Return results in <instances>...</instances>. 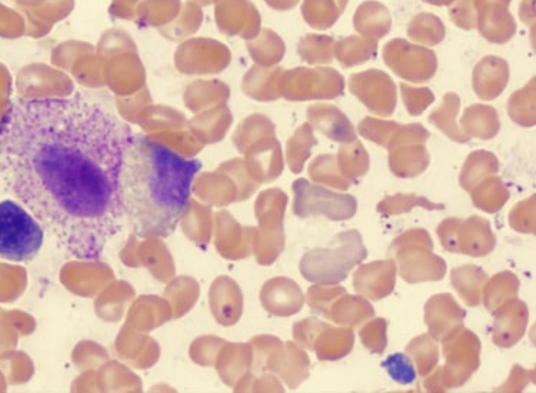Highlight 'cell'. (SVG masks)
<instances>
[{
    "mask_svg": "<svg viewBox=\"0 0 536 393\" xmlns=\"http://www.w3.org/2000/svg\"><path fill=\"white\" fill-rule=\"evenodd\" d=\"M389 169L396 178L411 179L422 175L431 163L425 143H409L389 151Z\"/></svg>",
    "mask_w": 536,
    "mask_h": 393,
    "instance_id": "7402d4cb",
    "label": "cell"
},
{
    "mask_svg": "<svg viewBox=\"0 0 536 393\" xmlns=\"http://www.w3.org/2000/svg\"><path fill=\"white\" fill-rule=\"evenodd\" d=\"M509 65L504 58L489 55L476 63L472 73V88L481 101L491 102L504 93L509 83Z\"/></svg>",
    "mask_w": 536,
    "mask_h": 393,
    "instance_id": "ac0fdd59",
    "label": "cell"
},
{
    "mask_svg": "<svg viewBox=\"0 0 536 393\" xmlns=\"http://www.w3.org/2000/svg\"><path fill=\"white\" fill-rule=\"evenodd\" d=\"M459 126L469 139L476 138L481 141H491L501 131L498 111L484 103H475L466 108Z\"/></svg>",
    "mask_w": 536,
    "mask_h": 393,
    "instance_id": "603a6c76",
    "label": "cell"
},
{
    "mask_svg": "<svg viewBox=\"0 0 536 393\" xmlns=\"http://www.w3.org/2000/svg\"><path fill=\"white\" fill-rule=\"evenodd\" d=\"M384 366L394 381L402 383V385H408V383L415 381L414 363L408 358V355L395 353L391 358L386 359Z\"/></svg>",
    "mask_w": 536,
    "mask_h": 393,
    "instance_id": "f6af8a7d",
    "label": "cell"
},
{
    "mask_svg": "<svg viewBox=\"0 0 536 393\" xmlns=\"http://www.w3.org/2000/svg\"><path fill=\"white\" fill-rule=\"evenodd\" d=\"M494 315L492 341L495 345L508 349L521 342L529 322V309L526 303L518 298L511 299L504 303Z\"/></svg>",
    "mask_w": 536,
    "mask_h": 393,
    "instance_id": "9a60e30c",
    "label": "cell"
},
{
    "mask_svg": "<svg viewBox=\"0 0 536 393\" xmlns=\"http://www.w3.org/2000/svg\"><path fill=\"white\" fill-rule=\"evenodd\" d=\"M132 136L85 93L19 98L0 122V179L62 251L99 262L122 229L119 175Z\"/></svg>",
    "mask_w": 536,
    "mask_h": 393,
    "instance_id": "6da1fadb",
    "label": "cell"
},
{
    "mask_svg": "<svg viewBox=\"0 0 536 393\" xmlns=\"http://www.w3.org/2000/svg\"><path fill=\"white\" fill-rule=\"evenodd\" d=\"M488 279V273L476 265L459 266L451 272L452 286L469 308L481 305Z\"/></svg>",
    "mask_w": 536,
    "mask_h": 393,
    "instance_id": "cb8c5ba5",
    "label": "cell"
},
{
    "mask_svg": "<svg viewBox=\"0 0 536 393\" xmlns=\"http://www.w3.org/2000/svg\"><path fill=\"white\" fill-rule=\"evenodd\" d=\"M306 118L314 131L321 132L329 141L348 143L358 139L354 123L349 121L338 106L331 103H314L306 111Z\"/></svg>",
    "mask_w": 536,
    "mask_h": 393,
    "instance_id": "2e32d148",
    "label": "cell"
},
{
    "mask_svg": "<svg viewBox=\"0 0 536 393\" xmlns=\"http://www.w3.org/2000/svg\"><path fill=\"white\" fill-rule=\"evenodd\" d=\"M535 381V369L521 368L519 365H515L509 373V378L506 379L504 385L495 389V392H522L529 385Z\"/></svg>",
    "mask_w": 536,
    "mask_h": 393,
    "instance_id": "7dc6e473",
    "label": "cell"
},
{
    "mask_svg": "<svg viewBox=\"0 0 536 393\" xmlns=\"http://www.w3.org/2000/svg\"><path fill=\"white\" fill-rule=\"evenodd\" d=\"M378 53V42L361 35L346 36L335 42L334 56L342 68L349 69L372 61Z\"/></svg>",
    "mask_w": 536,
    "mask_h": 393,
    "instance_id": "484cf974",
    "label": "cell"
},
{
    "mask_svg": "<svg viewBox=\"0 0 536 393\" xmlns=\"http://www.w3.org/2000/svg\"><path fill=\"white\" fill-rule=\"evenodd\" d=\"M425 325L428 333L441 342L449 333L464 326L466 312L451 293H438L425 303Z\"/></svg>",
    "mask_w": 536,
    "mask_h": 393,
    "instance_id": "4fadbf2b",
    "label": "cell"
},
{
    "mask_svg": "<svg viewBox=\"0 0 536 393\" xmlns=\"http://www.w3.org/2000/svg\"><path fill=\"white\" fill-rule=\"evenodd\" d=\"M396 263L394 259L364 263L356 269L354 289L358 295L371 301H381L394 292L396 285Z\"/></svg>",
    "mask_w": 536,
    "mask_h": 393,
    "instance_id": "5bb4252c",
    "label": "cell"
},
{
    "mask_svg": "<svg viewBox=\"0 0 536 393\" xmlns=\"http://www.w3.org/2000/svg\"><path fill=\"white\" fill-rule=\"evenodd\" d=\"M481 3H502V5L511 6L512 0H475V5Z\"/></svg>",
    "mask_w": 536,
    "mask_h": 393,
    "instance_id": "f5cc1de1",
    "label": "cell"
},
{
    "mask_svg": "<svg viewBox=\"0 0 536 393\" xmlns=\"http://www.w3.org/2000/svg\"><path fill=\"white\" fill-rule=\"evenodd\" d=\"M422 2L431 6H449L454 0H422Z\"/></svg>",
    "mask_w": 536,
    "mask_h": 393,
    "instance_id": "816d5d0a",
    "label": "cell"
},
{
    "mask_svg": "<svg viewBox=\"0 0 536 393\" xmlns=\"http://www.w3.org/2000/svg\"><path fill=\"white\" fill-rule=\"evenodd\" d=\"M495 246L496 236L488 219L476 215L468 219L456 218L452 253L484 258L494 252Z\"/></svg>",
    "mask_w": 536,
    "mask_h": 393,
    "instance_id": "7c38bea8",
    "label": "cell"
},
{
    "mask_svg": "<svg viewBox=\"0 0 536 393\" xmlns=\"http://www.w3.org/2000/svg\"><path fill=\"white\" fill-rule=\"evenodd\" d=\"M445 365L424 378L426 392L441 393L464 386L481 366L482 345L474 332L462 326L442 339Z\"/></svg>",
    "mask_w": 536,
    "mask_h": 393,
    "instance_id": "277c9868",
    "label": "cell"
},
{
    "mask_svg": "<svg viewBox=\"0 0 536 393\" xmlns=\"http://www.w3.org/2000/svg\"><path fill=\"white\" fill-rule=\"evenodd\" d=\"M406 355L418 371L421 378H425L434 371L439 363V346L429 333L416 336L406 346Z\"/></svg>",
    "mask_w": 536,
    "mask_h": 393,
    "instance_id": "836d02e7",
    "label": "cell"
},
{
    "mask_svg": "<svg viewBox=\"0 0 536 393\" xmlns=\"http://www.w3.org/2000/svg\"><path fill=\"white\" fill-rule=\"evenodd\" d=\"M349 91L358 101L374 115L388 118L394 115L398 103V88L394 79L379 69H368L365 72L349 76Z\"/></svg>",
    "mask_w": 536,
    "mask_h": 393,
    "instance_id": "8fae6325",
    "label": "cell"
},
{
    "mask_svg": "<svg viewBox=\"0 0 536 393\" xmlns=\"http://www.w3.org/2000/svg\"><path fill=\"white\" fill-rule=\"evenodd\" d=\"M309 179L316 185L328 186L336 191L346 192L351 188L352 183L339 172L336 156L331 153L318 155L309 163Z\"/></svg>",
    "mask_w": 536,
    "mask_h": 393,
    "instance_id": "d6a6232c",
    "label": "cell"
},
{
    "mask_svg": "<svg viewBox=\"0 0 536 393\" xmlns=\"http://www.w3.org/2000/svg\"><path fill=\"white\" fill-rule=\"evenodd\" d=\"M362 345L371 353L382 355L388 346V321L384 318L369 319L359 331Z\"/></svg>",
    "mask_w": 536,
    "mask_h": 393,
    "instance_id": "60d3db41",
    "label": "cell"
},
{
    "mask_svg": "<svg viewBox=\"0 0 536 393\" xmlns=\"http://www.w3.org/2000/svg\"><path fill=\"white\" fill-rule=\"evenodd\" d=\"M401 123L395 121H385V119L374 118V116H366L358 125V132L362 138L388 149L389 143L394 138L396 129Z\"/></svg>",
    "mask_w": 536,
    "mask_h": 393,
    "instance_id": "ab89813d",
    "label": "cell"
},
{
    "mask_svg": "<svg viewBox=\"0 0 536 393\" xmlns=\"http://www.w3.org/2000/svg\"><path fill=\"white\" fill-rule=\"evenodd\" d=\"M318 145L314 128L308 122L304 123L295 135L289 139L286 145V159H288L289 168L294 173L304 171L306 162L311 158L312 149Z\"/></svg>",
    "mask_w": 536,
    "mask_h": 393,
    "instance_id": "e575fe53",
    "label": "cell"
},
{
    "mask_svg": "<svg viewBox=\"0 0 536 393\" xmlns=\"http://www.w3.org/2000/svg\"><path fill=\"white\" fill-rule=\"evenodd\" d=\"M429 133L428 129L424 128L421 123H408V125H399L396 129L394 138L389 143L388 151L396 148V146L409 145V143H426L428 141Z\"/></svg>",
    "mask_w": 536,
    "mask_h": 393,
    "instance_id": "bcb514c9",
    "label": "cell"
},
{
    "mask_svg": "<svg viewBox=\"0 0 536 393\" xmlns=\"http://www.w3.org/2000/svg\"><path fill=\"white\" fill-rule=\"evenodd\" d=\"M201 169L198 159L133 135L119 175L123 221L132 233L142 239L171 236L191 206L193 181Z\"/></svg>",
    "mask_w": 536,
    "mask_h": 393,
    "instance_id": "7a4b0ae2",
    "label": "cell"
},
{
    "mask_svg": "<svg viewBox=\"0 0 536 393\" xmlns=\"http://www.w3.org/2000/svg\"><path fill=\"white\" fill-rule=\"evenodd\" d=\"M368 256L358 231H346L335 236L334 246L306 252L301 259L302 276L306 281L321 285H338Z\"/></svg>",
    "mask_w": 536,
    "mask_h": 393,
    "instance_id": "3957f363",
    "label": "cell"
},
{
    "mask_svg": "<svg viewBox=\"0 0 536 393\" xmlns=\"http://www.w3.org/2000/svg\"><path fill=\"white\" fill-rule=\"evenodd\" d=\"M536 79L512 93L508 101V115L511 121L522 128H534L536 123L535 95Z\"/></svg>",
    "mask_w": 536,
    "mask_h": 393,
    "instance_id": "8d00e7d4",
    "label": "cell"
},
{
    "mask_svg": "<svg viewBox=\"0 0 536 393\" xmlns=\"http://www.w3.org/2000/svg\"><path fill=\"white\" fill-rule=\"evenodd\" d=\"M459 109H461V98L454 92L446 93L441 105L429 115L428 121L451 141L468 143L471 139L462 132L461 126L456 122Z\"/></svg>",
    "mask_w": 536,
    "mask_h": 393,
    "instance_id": "4316f807",
    "label": "cell"
},
{
    "mask_svg": "<svg viewBox=\"0 0 536 393\" xmlns=\"http://www.w3.org/2000/svg\"><path fill=\"white\" fill-rule=\"evenodd\" d=\"M499 172L498 158L492 152L475 151L466 158L459 175V185L466 192H471L476 185H479L489 176H494Z\"/></svg>",
    "mask_w": 536,
    "mask_h": 393,
    "instance_id": "f1b7e54d",
    "label": "cell"
},
{
    "mask_svg": "<svg viewBox=\"0 0 536 393\" xmlns=\"http://www.w3.org/2000/svg\"><path fill=\"white\" fill-rule=\"evenodd\" d=\"M335 39L321 33H309L298 43L302 61L311 66H325L335 61Z\"/></svg>",
    "mask_w": 536,
    "mask_h": 393,
    "instance_id": "d590c367",
    "label": "cell"
},
{
    "mask_svg": "<svg viewBox=\"0 0 536 393\" xmlns=\"http://www.w3.org/2000/svg\"><path fill=\"white\" fill-rule=\"evenodd\" d=\"M519 18L525 25L535 28V0H522L519 5Z\"/></svg>",
    "mask_w": 536,
    "mask_h": 393,
    "instance_id": "681fc988",
    "label": "cell"
},
{
    "mask_svg": "<svg viewBox=\"0 0 536 393\" xmlns=\"http://www.w3.org/2000/svg\"><path fill=\"white\" fill-rule=\"evenodd\" d=\"M422 208L425 211H444V203H435L424 198V196L415 195V193H408V195L386 196L376 206V211L385 216L404 215L409 213L412 209Z\"/></svg>",
    "mask_w": 536,
    "mask_h": 393,
    "instance_id": "f35d334b",
    "label": "cell"
},
{
    "mask_svg": "<svg viewBox=\"0 0 536 393\" xmlns=\"http://www.w3.org/2000/svg\"><path fill=\"white\" fill-rule=\"evenodd\" d=\"M295 341L315 352L319 361H339L352 352L355 333L348 326H332L321 319L305 318L294 326Z\"/></svg>",
    "mask_w": 536,
    "mask_h": 393,
    "instance_id": "9c48e42d",
    "label": "cell"
},
{
    "mask_svg": "<svg viewBox=\"0 0 536 393\" xmlns=\"http://www.w3.org/2000/svg\"><path fill=\"white\" fill-rule=\"evenodd\" d=\"M388 256L394 259L401 278L411 285L445 278L446 262L435 255L434 242L425 229H409L402 233L389 246Z\"/></svg>",
    "mask_w": 536,
    "mask_h": 393,
    "instance_id": "5b68a950",
    "label": "cell"
},
{
    "mask_svg": "<svg viewBox=\"0 0 536 393\" xmlns=\"http://www.w3.org/2000/svg\"><path fill=\"white\" fill-rule=\"evenodd\" d=\"M344 92V76L329 66L291 69L282 81V93L288 101H332Z\"/></svg>",
    "mask_w": 536,
    "mask_h": 393,
    "instance_id": "ba28073f",
    "label": "cell"
},
{
    "mask_svg": "<svg viewBox=\"0 0 536 393\" xmlns=\"http://www.w3.org/2000/svg\"><path fill=\"white\" fill-rule=\"evenodd\" d=\"M406 32H408V38L411 39V42L426 46V48L439 45V43L444 42L446 36L445 25L441 18H438L434 13L426 12L414 16L409 22Z\"/></svg>",
    "mask_w": 536,
    "mask_h": 393,
    "instance_id": "1f68e13d",
    "label": "cell"
},
{
    "mask_svg": "<svg viewBox=\"0 0 536 393\" xmlns=\"http://www.w3.org/2000/svg\"><path fill=\"white\" fill-rule=\"evenodd\" d=\"M284 53V42H282L275 33H268V35L263 38V41L255 48V55L258 56L259 59H265V61L268 62L281 61Z\"/></svg>",
    "mask_w": 536,
    "mask_h": 393,
    "instance_id": "c3c4849f",
    "label": "cell"
},
{
    "mask_svg": "<svg viewBox=\"0 0 536 393\" xmlns=\"http://www.w3.org/2000/svg\"><path fill=\"white\" fill-rule=\"evenodd\" d=\"M263 303L268 311L278 316H291L301 311L305 296L298 283L291 279L278 278L266 283L263 292Z\"/></svg>",
    "mask_w": 536,
    "mask_h": 393,
    "instance_id": "ffe728a7",
    "label": "cell"
},
{
    "mask_svg": "<svg viewBox=\"0 0 536 393\" xmlns=\"http://www.w3.org/2000/svg\"><path fill=\"white\" fill-rule=\"evenodd\" d=\"M272 6L276 9H281V11H288V9H294L301 0H268Z\"/></svg>",
    "mask_w": 536,
    "mask_h": 393,
    "instance_id": "f907efd6",
    "label": "cell"
},
{
    "mask_svg": "<svg viewBox=\"0 0 536 393\" xmlns=\"http://www.w3.org/2000/svg\"><path fill=\"white\" fill-rule=\"evenodd\" d=\"M469 193H471L475 208L486 213L501 211L511 198V193L504 181L496 175L484 179Z\"/></svg>",
    "mask_w": 536,
    "mask_h": 393,
    "instance_id": "4dcf8cb0",
    "label": "cell"
},
{
    "mask_svg": "<svg viewBox=\"0 0 536 393\" xmlns=\"http://www.w3.org/2000/svg\"><path fill=\"white\" fill-rule=\"evenodd\" d=\"M322 316L336 325L358 328L362 323L374 318L375 309L364 296L349 295L345 292L332 299Z\"/></svg>",
    "mask_w": 536,
    "mask_h": 393,
    "instance_id": "d6986e66",
    "label": "cell"
},
{
    "mask_svg": "<svg viewBox=\"0 0 536 393\" xmlns=\"http://www.w3.org/2000/svg\"><path fill=\"white\" fill-rule=\"evenodd\" d=\"M335 156L339 172L351 183L358 182L369 172V165H371L369 153L366 152L365 146L358 139L341 143L338 155Z\"/></svg>",
    "mask_w": 536,
    "mask_h": 393,
    "instance_id": "f546056e",
    "label": "cell"
},
{
    "mask_svg": "<svg viewBox=\"0 0 536 393\" xmlns=\"http://www.w3.org/2000/svg\"><path fill=\"white\" fill-rule=\"evenodd\" d=\"M476 29L482 38L495 45H505L514 39L516 22L509 6L502 3L476 5Z\"/></svg>",
    "mask_w": 536,
    "mask_h": 393,
    "instance_id": "e0dca14e",
    "label": "cell"
},
{
    "mask_svg": "<svg viewBox=\"0 0 536 393\" xmlns=\"http://www.w3.org/2000/svg\"><path fill=\"white\" fill-rule=\"evenodd\" d=\"M509 225L516 232L535 235V195L516 203L515 208L509 212Z\"/></svg>",
    "mask_w": 536,
    "mask_h": 393,
    "instance_id": "b9f144b4",
    "label": "cell"
},
{
    "mask_svg": "<svg viewBox=\"0 0 536 393\" xmlns=\"http://www.w3.org/2000/svg\"><path fill=\"white\" fill-rule=\"evenodd\" d=\"M349 0H304L302 16L315 31L325 32L334 28L344 15Z\"/></svg>",
    "mask_w": 536,
    "mask_h": 393,
    "instance_id": "d4e9b609",
    "label": "cell"
},
{
    "mask_svg": "<svg viewBox=\"0 0 536 393\" xmlns=\"http://www.w3.org/2000/svg\"><path fill=\"white\" fill-rule=\"evenodd\" d=\"M401 96L409 115H422L435 102L434 92L429 88H415L408 83H401Z\"/></svg>",
    "mask_w": 536,
    "mask_h": 393,
    "instance_id": "7bdbcfd3",
    "label": "cell"
},
{
    "mask_svg": "<svg viewBox=\"0 0 536 393\" xmlns=\"http://www.w3.org/2000/svg\"><path fill=\"white\" fill-rule=\"evenodd\" d=\"M476 13L475 0H454L449 5V18L462 31L476 29Z\"/></svg>",
    "mask_w": 536,
    "mask_h": 393,
    "instance_id": "ee69618b",
    "label": "cell"
},
{
    "mask_svg": "<svg viewBox=\"0 0 536 393\" xmlns=\"http://www.w3.org/2000/svg\"><path fill=\"white\" fill-rule=\"evenodd\" d=\"M292 189L295 193L294 213L299 218L325 216L329 221L341 222L354 218L358 211L355 196L309 183L308 179H298Z\"/></svg>",
    "mask_w": 536,
    "mask_h": 393,
    "instance_id": "52a82bcc",
    "label": "cell"
},
{
    "mask_svg": "<svg viewBox=\"0 0 536 393\" xmlns=\"http://www.w3.org/2000/svg\"><path fill=\"white\" fill-rule=\"evenodd\" d=\"M309 361L308 353L302 351L295 343H286L284 356L279 363V372L282 373L289 388L295 389L309 378Z\"/></svg>",
    "mask_w": 536,
    "mask_h": 393,
    "instance_id": "74e56055",
    "label": "cell"
},
{
    "mask_svg": "<svg viewBox=\"0 0 536 393\" xmlns=\"http://www.w3.org/2000/svg\"><path fill=\"white\" fill-rule=\"evenodd\" d=\"M519 286L521 283H519L518 276L509 271L496 273L488 279L484 293H482V302L486 311L494 315L504 303L518 298Z\"/></svg>",
    "mask_w": 536,
    "mask_h": 393,
    "instance_id": "83f0119b",
    "label": "cell"
},
{
    "mask_svg": "<svg viewBox=\"0 0 536 393\" xmlns=\"http://www.w3.org/2000/svg\"><path fill=\"white\" fill-rule=\"evenodd\" d=\"M385 65L402 81L425 83L438 71V58L432 49L406 39H392L382 51Z\"/></svg>",
    "mask_w": 536,
    "mask_h": 393,
    "instance_id": "30bf717a",
    "label": "cell"
},
{
    "mask_svg": "<svg viewBox=\"0 0 536 393\" xmlns=\"http://www.w3.org/2000/svg\"><path fill=\"white\" fill-rule=\"evenodd\" d=\"M45 241L42 223L13 201L0 202V258L11 262H31Z\"/></svg>",
    "mask_w": 536,
    "mask_h": 393,
    "instance_id": "8992f818",
    "label": "cell"
},
{
    "mask_svg": "<svg viewBox=\"0 0 536 393\" xmlns=\"http://www.w3.org/2000/svg\"><path fill=\"white\" fill-rule=\"evenodd\" d=\"M354 28L358 35L371 41H381L392 29V16L384 3L378 0H366L356 9Z\"/></svg>",
    "mask_w": 536,
    "mask_h": 393,
    "instance_id": "44dd1931",
    "label": "cell"
}]
</instances>
